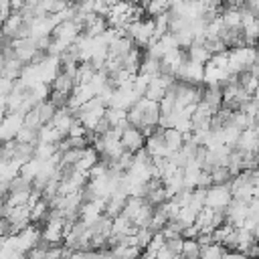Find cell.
Listing matches in <instances>:
<instances>
[{
  "label": "cell",
  "instance_id": "3",
  "mask_svg": "<svg viewBox=\"0 0 259 259\" xmlns=\"http://www.w3.org/2000/svg\"><path fill=\"white\" fill-rule=\"evenodd\" d=\"M225 217L227 223H231L233 227H243V221L247 219V202L239 198H231V202L225 208Z\"/></svg>",
  "mask_w": 259,
  "mask_h": 259
},
{
  "label": "cell",
  "instance_id": "14",
  "mask_svg": "<svg viewBox=\"0 0 259 259\" xmlns=\"http://www.w3.org/2000/svg\"><path fill=\"white\" fill-rule=\"evenodd\" d=\"M168 8H170L168 0H148V4L144 6L146 14H150L152 18H154V16H160V14H164Z\"/></svg>",
  "mask_w": 259,
  "mask_h": 259
},
{
  "label": "cell",
  "instance_id": "22",
  "mask_svg": "<svg viewBox=\"0 0 259 259\" xmlns=\"http://www.w3.org/2000/svg\"><path fill=\"white\" fill-rule=\"evenodd\" d=\"M253 196H255V198H259V182H255V184H253Z\"/></svg>",
  "mask_w": 259,
  "mask_h": 259
},
{
  "label": "cell",
  "instance_id": "7",
  "mask_svg": "<svg viewBox=\"0 0 259 259\" xmlns=\"http://www.w3.org/2000/svg\"><path fill=\"white\" fill-rule=\"evenodd\" d=\"M73 87H75V79H73L71 75L63 73V71H59V73L55 75V79L51 81V89L61 91V93H67V95L73 91Z\"/></svg>",
  "mask_w": 259,
  "mask_h": 259
},
{
  "label": "cell",
  "instance_id": "18",
  "mask_svg": "<svg viewBox=\"0 0 259 259\" xmlns=\"http://www.w3.org/2000/svg\"><path fill=\"white\" fill-rule=\"evenodd\" d=\"M247 219L253 223L259 221V198H255V196L247 202Z\"/></svg>",
  "mask_w": 259,
  "mask_h": 259
},
{
  "label": "cell",
  "instance_id": "4",
  "mask_svg": "<svg viewBox=\"0 0 259 259\" xmlns=\"http://www.w3.org/2000/svg\"><path fill=\"white\" fill-rule=\"evenodd\" d=\"M235 148L241 150V152H253V154H257V150H259V136L255 134V130L253 127L243 130L241 136H239V140H237V144H235Z\"/></svg>",
  "mask_w": 259,
  "mask_h": 259
},
{
  "label": "cell",
  "instance_id": "13",
  "mask_svg": "<svg viewBox=\"0 0 259 259\" xmlns=\"http://www.w3.org/2000/svg\"><path fill=\"white\" fill-rule=\"evenodd\" d=\"M210 178H212V184H229L233 174L229 172L227 166H214L210 168Z\"/></svg>",
  "mask_w": 259,
  "mask_h": 259
},
{
  "label": "cell",
  "instance_id": "16",
  "mask_svg": "<svg viewBox=\"0 0 259 259\" xmlns=\"http://www.w3.org/2000/svg\"><path fill=\"white\" fill-rule=\"evenodd\" d=\"M198 217V210H194L192 206H180L178 210V221H182L184 225H192Z\"/></svg>",
  "mask_w": 259,
  "mask_h": 259
},
{
  "label": "cell",
  "instance_id": "1",
  "mask_svg": "<svg viewBox=\"0 0 259 259\" xmlns=\"http://www.w3.org/2000/svg\"><path fill=\"white\" fill-rule=\"evenodd\" d=\"M233 194H231V188L229 184H212L206 188V200H204V206H210V208H217V210H225L227 204L231 202Z\"/></svg>",
  "mask_w": 259,
  "mask_h": 259
},
{
  "label": "cell",
  "instance_id": "21",
  "mask_svg": "<svg viewBox=\"0 0 259 259\" xmlns=\"http://www.w3.org/2000/svg\"><path fill=\"white\" fill-rule=\"evenodd\" d=\"M251 235H253V239H259V221H257L255 227L251 229Z\"/></svg>",
  "mask_w": 259,
  "mask_h": 259
},
{
  "label": "cell",
  "instance_id": "12",
  "mask_svg": "<svg viewBox=\"0 0 259 259\" xmlns=\"http://www.w3.org/2000/svg\"><path fill=\"white\" fill-rule=\"evenodd\" d=\"M227 249L221 245V243H208V245H202L200 247V257L198 259H223V253Z\"/></svg>",
  "mask_w": 259,
  "mask_h": 259
},
{
  "label": "cell",
  "instance_id": "19",
  "mask_svg": "<svg viewBox=\"0 0 259 259\" xmlns=\"http://www.w3.org/2000/svg\"><path fill=\"white\" fill-rule=\"evenodd\" d=\"M182 237H176V239H166V247L174 253V255H180V251H182Z\"/></svg>",
  "mask_w": 259,
  "mask_h": 259
},
{
  "label": "cell",
  "instance_id": "2",
  "mask_svg": "<svg viewBox=\"0 0 259 259\" xmlns=\"http://www.w3.org/2000/svg\"><path fill=\"white\" fill-rule=\"evenodd\" d=\"M119 142L123 146V150H130V152H138L144 148L146 144V138L144 134L140 132V127H134V125H127L121 130V136H119Z\"/></svg>",
  "mask_w": 259,
  "mask_h": 259
},
{
  "label": "cell",
  "instance_id": "5",
  "mask_svg": "<svg viewBox=\"0 0 259 259\" xmlns=\"http://www.w3.org/2000/svg\"><path fill=\"white\" fill-rule=\"evenodd\" d=\"M162 138H164V142H166L170 154H172V152H178V150L182 148V144H184V134H182L180 130H176V127H164Z\"/></svg>",
  "mask_w": 259,
  "mask_h": 259
},
{
  "label": "cell",
  "instance_id": "11",
  "mask_svg": "<svg viewBox=\"0 0 259 259\" xmlns=\"http://www.w3.org/2000/svg\"><path fill=\"white\" fill-rule=\"evenodd\" d=\"M200 257V243L196 239H184L180 259H198Z\"/></svg>",
  "mask_w": 259,
  "mask_h": 259
},
{
  "label": "cell",
  "instance_id": "6",
  "mask_svg": "<svg viewBox=\"0 0 259 259\" xmlns=\"http://www.w3.org/2000/svg\"><path fill=\"white\" fill-rule=\"evenodd\" d=\"M186 57H188L190 61H194V63L204 65V63L210 59V51L206 49L204 42H192V45L186 49Z\"/></svg>",
  "mask_w": 259,
  "mask_h": 259
},
{
  "label": "cell",
  "instance_id": "15",
  "mask_svg": "<svg viewBox=\"0 0 259 259\" xmlns=\"http://www.w3.org/2000/svg\"><path fill=\"white\" fill-rule=\"evenodd\" d=\"M253 241H255V239H253L251 231H247V229H243V227H237V249H235V251L245 253L247 247H249Z\"/></svg>",
  "mask_w": 259,
  "mask_h": 259
},
{
  "label": "cell",
  "instance_id": "20",
  "mask_svg": "<svg viewBox=\"0 0 259 259\" xmlns=\"http://www.w3.org/2000/svg\"><path fill=\"white\" fill-rule=\"evenodd\" d=\"M154 259H180V255H174V253L164 245V247L156 253V257H154Z\"/></svg>",
  "mask_w": 259,
  "mask_h": 259
},
{
  "label": "cell",
  "instance_id": "8",
  "mask_svg": "<svg viewBox=\"0 0 259 259\" xmlns=\"http://www.w3.org/2000/svg\"><path fill=\"white\" fill-rule=\"evenodd\" d=\"M95 67L91 65V61H81L79 65H77V71H75V85H83V83H89L91 79H93V75H95Z\"/></svg>",
  "mask_w": 259,
  "mask_h": 259
},
{
  "label": "cell",
  "instance_id": "10",
  "mask_svg": "<svg viewBox=\"0 0 259 259\" xmlns=\"http://www.w3.org/2000/svg\"><path fill=\"white\" fill-rule=\"evenodd\" d=\"M160 59L152 57V55H144L142 61H140V71L138 73H144V75H150V77H156L160 75Z\"/></svg>",
  "mask_w": 259,
  "mask_h": 259
},
{
  "label": "cell",
  "instance_id": "17",
  "mask_svg": "<svg viewBox=\"0 0 259 259\" xmlns=\"http://www.w3.org/2000/svg\"><path fill=\"white\" fill-rule=\"evenodd\" d=\"M67 136H69V138H83V136H87V127H85V125L75 117V119H73V123L69 125Z\"/></svg>",
  "mask_w": 259,
  "mask_h": 259
},
{
  "label": "cell",
  "instance_id": "9",
  "mask_svg": "<svg viewBox=\"0 0 259 259\" xmlns=\"http://www.w3.org/2000/svg\"><path fill=\"white\" fill-rule=\"evenodd\" d=\"M225 28H241V10L237 6H227L221 14Z\"/></svg>",
  "mask_w": 259,
  "mask_h": 259
}]
</instances>
